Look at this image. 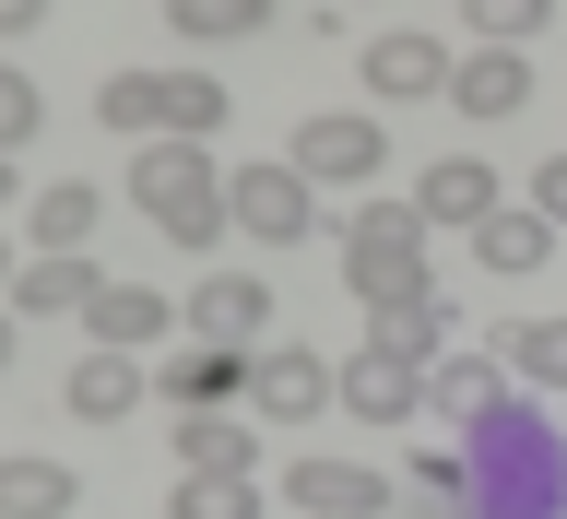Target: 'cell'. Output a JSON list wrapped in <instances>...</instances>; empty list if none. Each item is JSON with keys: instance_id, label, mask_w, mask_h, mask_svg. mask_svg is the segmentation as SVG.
Listing matches in <instances>:
<instances>
[{"instance_id": "cell-16", "label": "cell", "mask_w": 567, "mask_h": 519, "mask_svg": "<svg viewBox=\"0 0 567 519\" xmlns=\"http://www.w3.org/2000/svg\"><path fill=\"white\" fill-rule=\"evenodd\" d=\"M367 343L390 354V366H437V354H450V308H437V295H402V308H367Z\"/></svg>"}, {"instance_id": "cell-7", "label": "cell", "mask_w": 567, "mask_h": 519, "mask_svg": "<svg viewBox=\"0 0 567 519\" xmlns=\"http://www.w3.org/2000/svg\"><path fill=\"white\" fill-rule=\"evenodd\" d=\"M331 414H354V425H379V437H390V425L425 414V378H414V366H390V354L367 343V354H343V366H331Z\"/></svg>"}, {"instance_id": "cell-3", "label": "cell", "mask_w": 567, "mask_h": 519, "mask_svg": "<svg viewBox=\"0 0 567 519\" xmlns=\"http://www.w3.org/2000/svg\"><path fill=\"white\" fill-rule=\"evenodd\" d=\"M343 283H354V308L437 295V283H425V225H414V201H379V212H354V225H343Z\"/></svg>"}, {"instance_id": "cell-13", "label": "cell", "mask_w": 567, "mask_h": 519, "mask_svg": "<svg viewBox=\"0 0 567 519\" xmlns=\"http://www.w3.org/2000/svg\"><path fill=\"white\" fill-rule=\"evenodd\" d=\"M95 295H106L95 260H12V283H0V308H12V319H83Z\"/></svg>"}, {"instance_id": "cell-10", "label": "cell", "mask_w": 567, "mask_h": 519, "mask_svg": "<svg viewBox=\"0 0 567 519\" xmlns=\"http://www.w3.org/2000/svg\"><path fill=\"white\" fill-rule=\"evenodd\" d=\"M496 201H508V189H496V166H485V154H437V166L414 177V225H425V237H437V225H461V237H473Z\"/></svg>"}, {"instance_id": "cell-22", "label": "cell", "mask_w": 567, "mask_h": 519, "mask_svg": "<svg viewBox=\"0 0 567 519\" xmlns=\"http://www.w3.org/2000/svg\"><path fill=\"white\" fill-rule=\"evenodd\" d=\"M425 402L473 425L485 402H508V378H496V354H437V366H425Z\"/></svg>"}, {"instance_id": "cell-5", "label": "cell", "mask_w": 567, "mask_h": 519, "mask_svg": "<svg viewBox=\"0 0 567 519\" xmlns=\"http://www.w3.org/2000/svg\"><path fill=\"white\" fill-rule=\"evenodd\" d=\"M225 225L260 237V248H296L319 225V212H308V177H296V166H237V177H225Z\"/></svg>"}, {"instance_id": "cell-8", "label": "cell", "mask_w": 567, "mask_h": 519, "mask_svg": "<svg viewBox=\"0 0 567 519\" xmlns=\"http://www.w3.org/2000/svg\"><path fill=\"white\" fill-rule=\"evenodd\" d=\"M248 402L272 425H308V414H331V366L308 343H248Z\"/></svg>"}, {"instance_id": "cell-30", "label": "cell", "mask_w": 567, "mask_h": 519, "mask_svg": "<svg viewBox=\"0 0 567 519\" xmlns=\"http://www.w3.org/2000/svg\"><path fill=\"white\" fill-rule=\"evenodd\" d=\"M532 212L567 237V154H544V166H532Z\"/></svg>"}, {"instance_id": "cell-9", "label": "cell", "mask_w": 567, "mask_h": 519, "mask_svg": "<svg viewBox=\"0 0 567 519\" xmlns=\"http://www.w3.org/2000/svg\"><path fill=\"white\" fill-rule=\"evenodd\" d=\"M284 496H296L308 519H379L390 508V473H379V460H319V449H296Z\"/></svg>"}, {"instance_id": "cell-4", "label": "cell", "mask_w": 567, "mask_h": 519, "mask_svg": "<svg viewBox=\"0 0 567 519\" xmlns=\"http://www.w3.org/2000/svg\"><path fill=\"white\" fill-rule=\"evenodd\" d=\"M284 166L308 177V189H367V177L390 166V131L379 118H296V154Z\"/></svg>"}, {"instance_id": "cell-23", "label": "cell", "mask_w": 567, "mask_h": 519, "mask_svg": "<svg viewBox=\"0 0 567 519\" xmlns=\"http://www.w3.org/2000/svg\"><path fill=\"white\" fill-rule=\"evenodd\" d=\"M260 24H272V0H166V35H189V48H237Z\"/></svg>"}, {"instance_id": "cell-17", "label": "cell", "mask_w": 567, "mask_h": 519, "mask_svg": "<svg viewBox=\"0 0 567 519\" xmlns=\"http://www.w3.org/2000/svg\"><path fill=\"white\" fill-rule=\"evenodd\" d=\"M166 295H154V283H106V295H95V308H83V331H95V343L106 354H142V343H166Z\"/></svg>"}, {"instance_id": "cell-18", "label": "cell", "mask_w": 567, "mask_h": 519, "mask_svg": "<svg viewBox=\"0 0 567 519\" xmlns=\"http://www.w3.org/2000/svg\"><path fill=\"white\" fill-rule=\"evenodd\" d=\"M248 390V354H225V343H189V354H166V402L177 414H225Z\"/></svg>"}, {"instance_id": "cell-21", "label": "cell", "mask_w": 567, "mask_h": 519, "mask_svg": "<svg viewBox=\"0 0 567 519\" xmlns=\"http://www.w3.org/2000/svg\"><path fill=\"white\" fill-rule=\"evenodd\" d=\"M71 460H35V449H12L0 460V519H71Z\"/></svg>"}, {"instance_id": "cell-25", "label": "cell", "mask_w": 567, "mask_h": 519, "mask_svg": "<svg viewBox=\"0 0 567 519\" xmlns=\"http://www.w3.org/2000/svg\"><path fill=\"white\" fill-rule=\"evenodd\" d=\"M166 519H260V485L248 473H177Z\"/></svg>"}, {"instance_id": "cell-1", "label": "cell", "mask_w": 567, "mask_h": 519, "mask_svg": "<svg viewBox=\"0 0 567 519\" xmlns=\"http://www.w3.org/2000/svg\"><path fill=\"white\" fill-rule=\"evenodd\" d=\"M461 519H567V437L532 402H485L461 425Z\"/></svg>"}, {"instance_id": "cell-20", "label": "cell", "mask_w": 567, "mask_h": 519, "mask_svg": "<svg viewBox=\"0 0 567 519\" xmlns=\"http://www.w3.org/2000/svg\"><path fill=\"white\" fill-rule=\"evenodd\" d=\"M177 473H260L248 414H177Z\"/></svg>"}, {"instance_id": "cell-19", "label": "cell", "mask_w": 567, "mask_h": 519, "mask_svg": "<svg viewBox=\"0 0 567 519\" xmlns=\"http://www.w3.org/2000/svg\"><path fill=\"white\" fill-rule=\"evenodd\" d=\"M60 402H71V414H83V425H118V414H131V402H142V366H131V354H83V366H71V378H60Z\"/></svg>"}, {"instance_id": "cell-32", "label": "cell", "mask_w": 567, "mask_h": 519, "mask_svg": "<svg viewBox=\"0 0 567 519\" xmlns=\"http://www.w3.org/2000/svg\"><path fill=\"white\" fill-rule=\"evenodd\" d=\"M12 343H24V319H12V308H0V366H12Z\"/></svg>"}, {"instance_id": "cell-26", "label": "cell", "mask_w": 567, "mask_h": 519, "mask_svg": "<svg viewBox=\"0 0 567 519\" xmlns=\"http://www.w3.org/2000/svg\"><path fill=\"white\" fill-rule=\"evenodd\" d=\"M461 24H473V48H532L556 24V0H461Z\"/></svg>"}, {"instance_id": "cell-33", "label": "cell", "mask_w": 567, "mask_h": 519, "mask_svg": "<svg viewBox=\"0 0 567 519\" xmlns=\"http://www.w3.org/2000/svg\"><path fill=\"white\" fill-rule=\"evenodd\" d=\"M0 212H12V154H0Z\"/></svg>"}, {"instance_id": "cell-29", "label": "cell", "mask_w": 567, "mask_h": 519, "mask_svg": "<svg viewBox=\"0 0 567 519\" xmlns=\"http://www.w3.org/2000/svg\"><path fill=\"white\" fill-rule=\"evenodd\" d=\"M402 485H414L425 508H450V496H461V460H450V449H414V473H402Z\"/></svg>"}, {"instance_id": "cell-24", "label": "cell", "mask_w": 567, "mask_h": 519, "mask_svg": "<svg viewBox=\"0 0 567 519\" xmlns=\"http://www.w3.org/2000/svg\"><path fill=\"white\" fill-rule=\"evenodd\" d=\"M95 118L154 142V131H166V71H106V83H95Z\"/></svg>"}, {"instance_id": "cell-12", "label": "cell", "mask_w": 567, "mask_h": 519, "mask_svg": "<svg viewBox=\"0 0 567 519\" xmlns=\"http://www.w3.org/2000/svg\"><path fill=\"white\" fill-rule=\"evenodd\" d=\"M189 331H202V343H225V354H248L260 331H272V283H260V272H202Z\"/></svg>"}, {"instance_id": "cell-28", "label": "cell", "mask_w": 567, "mask_h": 519, "mask_svg": "<svg viewBox=\"0 0 567 519\" xmlns=\"http://www.w3.org/2000/svg\"><path fill=\"white\" fill-rule=\"evenodd\" d=\"M35 131H48V95H35L24 71L0 60V154H24V142H35Z\"/></svg>"}, {"instance_id": "cell-34", "label": "cell", "mask_w": 567, "mask_h": 519, "mask_svg": "<svg viewBox=\"0 0 567 519\" xmlns=\"http://www.w3.org/2000/svg\"><path fill=\"white\" fill-rule=\"evenodd\" d=\"M0 283H12V237H0Z\"/></svg>"}, {"instance_id": "cell-14", "label": "cell", "mask_w": 567, "mask_h": 519, "mask_svg": "<svg viewBox=\"0 0 567 519\" xmlns=\"http://www.w3.org/2000/svg\"><path fill=\"white\" fill-rule=\"evenodd\" d=\"M106 225V189L95 177H60V189H35L24 201V237H35V260H83V237Z\"/></svg>"}, {"instance_id": "cell-15", "label": "cell", "mask_w": 567, "mask_h": 519, "mask_svg": "<svg viewBox=\"0 0 567 519\" xmlns=\"http://www.w3.org/2000/svg\"><path fill=\"white\" fill-rule=\"evenodd\" d=\"M544 260H556V225H544V212H508V201H496L485 212V225H473V272H496V283H532V272H544Z\"/></svg>"}, {"instance_id": "cell-31", "label": "cell", "mask_w": 567, "mask_h": 519, "mask_svg": "<svg viewBox=\"0 0 567 519\" xmlns=\"http://www.w3.org/2000/svg\"><path fill=\"white\" fill-rule=\"evenodd\" d=\"M48 24V0H0V48H12V35H35Z\"/></svg>"}, {"instance_id": "cell-2", "label": "cell", "mask_w": 567, "mask_h": 519, "mask_svg": "<svg viewBox=\"0 0 567 519\" xmlns=\"http://www.w3.org/2000/svg\"><path fill=\"white\" fill-rule=\"evenodd\" d=\"M131 201L154 212L166 248H213L225 237V166H213L202 142H142L131 154Z\"/></svg>"}, {"instance_id": "cell-27", "label": "cell", "mask_w": 567, "mask_h": 519, "mask_svg": "<svg viewBox=\"0 0 567 519\" xmlns=\"http://www.w3.org/2000/svg\"><path fill=\"white\" fill-rule=\"evenodd\" d=\"M508 366H520L532 390H567V319H520V331H508Z\"/></svg>"}, {"instance_id": "cell-6", "label": "cell", "mask_w": 567, "mask_h": 519, "mask_svg": "<svg viewBox=\"0 0 567 519\" xmlns=\"http://www.w3.org/2000/svg\"><path fill=\"white\" fill-rule=\"evenodd\" d=\"M354 71H367V95H379V106H414V95L450 83V48H437L425 24H379L367 48H354Z\"/></svg>"}, {"instance_id": "cell-11", "label": "cell", "mask_w": 567, "mask_h": 519, "mask_svg": "<svg viewBox=\"0 0 567 519\" xmlns=\"http://www.w3.org/2000/svg\"><path fill=\"white\" fill-rule=\"evenodd\" d=\"M450 118H520L532 106V48H473V60H450Z\"/></svg>"}]
</instances>
